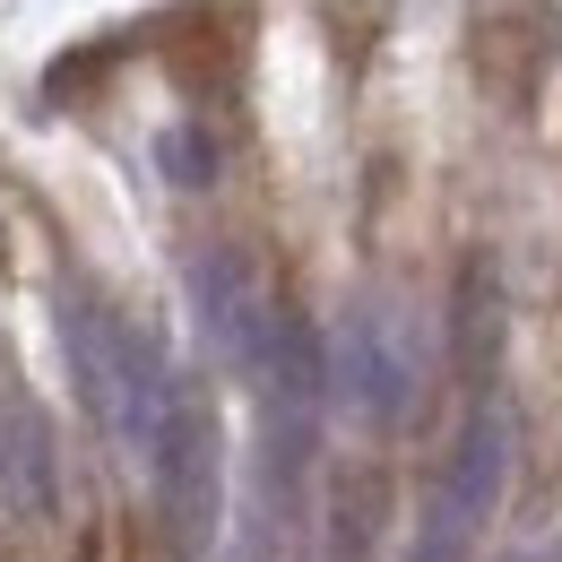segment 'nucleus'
I'll return each mask as SVG.
<instances>
[{
  "mask_svg": "<svg viewBox=\"0 0 562 562\" xmlns=\"http://www.w3.org/2000/svg\"><path fill=\"white\" fill-rule=\"evenodd\" d=\"M61 338H70L78 390H87L95 424H104L122 450L147 459V441H156V424H165V398H173L165 347L147 338L131 312H113V303H70V312H61Z\"/></svg>",
  "mask_w": 562,
  "mask_h": 562,
  "instance_id": "nucleus-1",
  "label": "nucleus"
},
{
  "mask_svg": "<svg viewBox=\"0 0 562 562\" xmlns=\"http://www.w3.org/2000/svg\"><path fill=\"white\" fill-rule=\"evenodd\" d=\"M329 390H338V407H355V416H372V424L407 416L424 398L416 312H398V303H355L347 321H338V338H329Z\"/></svg>",
  "mask_w": 562,
  "mask_h": 562,
  "instance_id": "nucleus-2",
  "label": "nucleus"
},
{
  "mask_svg": "<svg viewBox=\"0 0 562 562\" xmlns=\"http://www.w3.org/2000/svg\"><path fill=\"white\" fill-rule=\"evenodd\" d=\"M147 468H156V502H165L173 546H182V554H200V546H209V528H216V468H225L209 390L173 381L165 424H156V441H147Z\"/></svg>",
  "mask_w": 562,
  "mask_h": 562,
  "instance_id": "nucleus-3",
  "label": "nucleus"
},
{
  "mask_svg": "<svg viewBox=\"0 0 562 562\" xmlns=\"http://www.w3.org/2000/svg\"><path fill=\"white\" fill-rule=\"evenodd\" d=\"M554 53H562V26H554V9H537V0H485L476 26H468V70H476V87H485L493 104H510V113L537 104Z\"/></svg>",
  "mask_w": 562,
  "mask_h": 562,
  "instance_id": "nucleus-4",
  "label": "nucleus"
},
{
  "mask_svg": "<svg viewBox=\"0 0 562 562\" xmlns=\"http://www.w3.org/2000/svg\"><path fill=\"white\" fill-rule=\"evenodd\" d=\"M502 476H510V416L485 407L468 424L459 459L441 468V493H432V537H424V562H450V546H468L485 528V510L502 502Z\"/></svg>",
  "mask_w": 562,
  "mask_h": 562,
  "instance_id": "nucleus-5",
  "label": "nucleus"
},
{
  "mask_svg": "<svg viewBox=\"0 0 562 562\" xmlns=\"http://www.w3.org/2000/svg\"><path fill=\"white\" fill-rule=\"evenodd\" d=\"M234 61H243V18L234 9H191L165 35V70H173V87H191V95H225Z\"/></svg>",
  "mask_w": 562,
  "mask_h": 562,
  "instance_id": "nucleus-6",
  "label": "nucleus"
},
{
  "mask_svg": "<svg viewBox=\"0 0 562 562\" xmlns=\"http://www.w3.org/2000/svg\"><path fill=\"white\" fill-rule=\"evenodd\" d=\"M0 485H9V502L26 519L53 510V432H44V416L26 398H0Z\"/></svg>",
  "mask_w": 562,
  "mask_h": 562,
  "instance_id": "nucleus-7",
  "label": "nucleus"
},
{
  "mask_svg": "<svg viewBox=\"0 0 562 562\" xmlns=\"http://www.w3.org/2000/svg\"><path fill=\"white\" fill-rule=\"evenodd\" d=\"M165 165H173V182H209V139H200V131H173V139H165Z\"/></svg>",
  "mask_w": 562,
  "mask_h": 562,
  "instance_id": "nucleus-8",
  "label": "nucleus"
},
{
  "mask_svg": "<svg viewBox=\"0 0 562 562\" xmlns=\"http://www.w3.org/2000/svg\"><path fill=\"white\" fill-rule=\"evenodd\" d=\"M554 562H562V554H554Z\"/></svg>",
  "mask_w": 562,
  "mask_h": 562,
  "instance_id": "nucleus-9",
  "label": "nucleus"
}]
</instances>
